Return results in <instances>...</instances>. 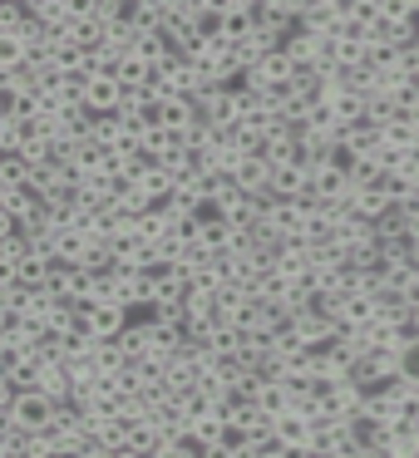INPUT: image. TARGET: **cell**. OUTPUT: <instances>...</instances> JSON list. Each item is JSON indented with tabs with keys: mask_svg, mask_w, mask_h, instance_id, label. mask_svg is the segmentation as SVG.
Listing matches in <instances>:
<instances>
[{
	"mask_svg": "<svg viewBox=\"0 0 419 458\" xmlns=\"http://www.w3.org/2000/svg\"><path fill=\"white\" fill-rule=\"evenodd\" d=\"M15 424H21V428H45V424H50V399H45V394L21 399V404H15Z\"/></svg>",
	"mask_w": 419,
	"mask_h": 458,
	"instance_id": "1",
	"label": "cell"
}]
</instances>
